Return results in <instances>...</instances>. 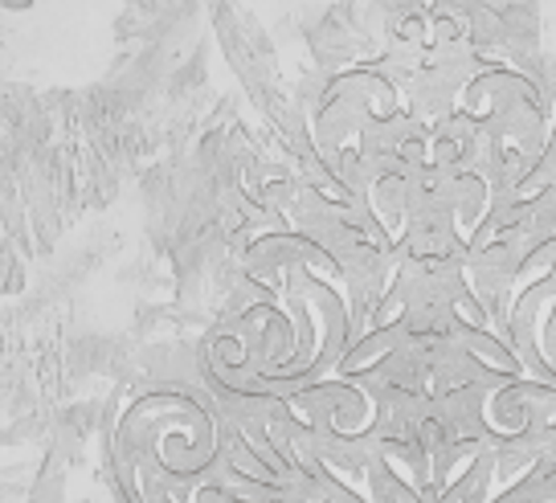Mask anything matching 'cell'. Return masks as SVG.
Masks as SVG:
<instances>
[{"label": "cell", "instance_id": "1", "mask_svg": "<svg viewBox=\"0 0 556 503\" xmlns=\"http://www.w3.org/2000/svg\"><path fill=\"white\" fill-rule=\"evenodd\" d=\"M106 458L123 503H270L275 487L229 467L222 426L185 389H139L115 410Z\"/></svg>", "mask_w": 556, "mask_h": 503}]
</instances>
